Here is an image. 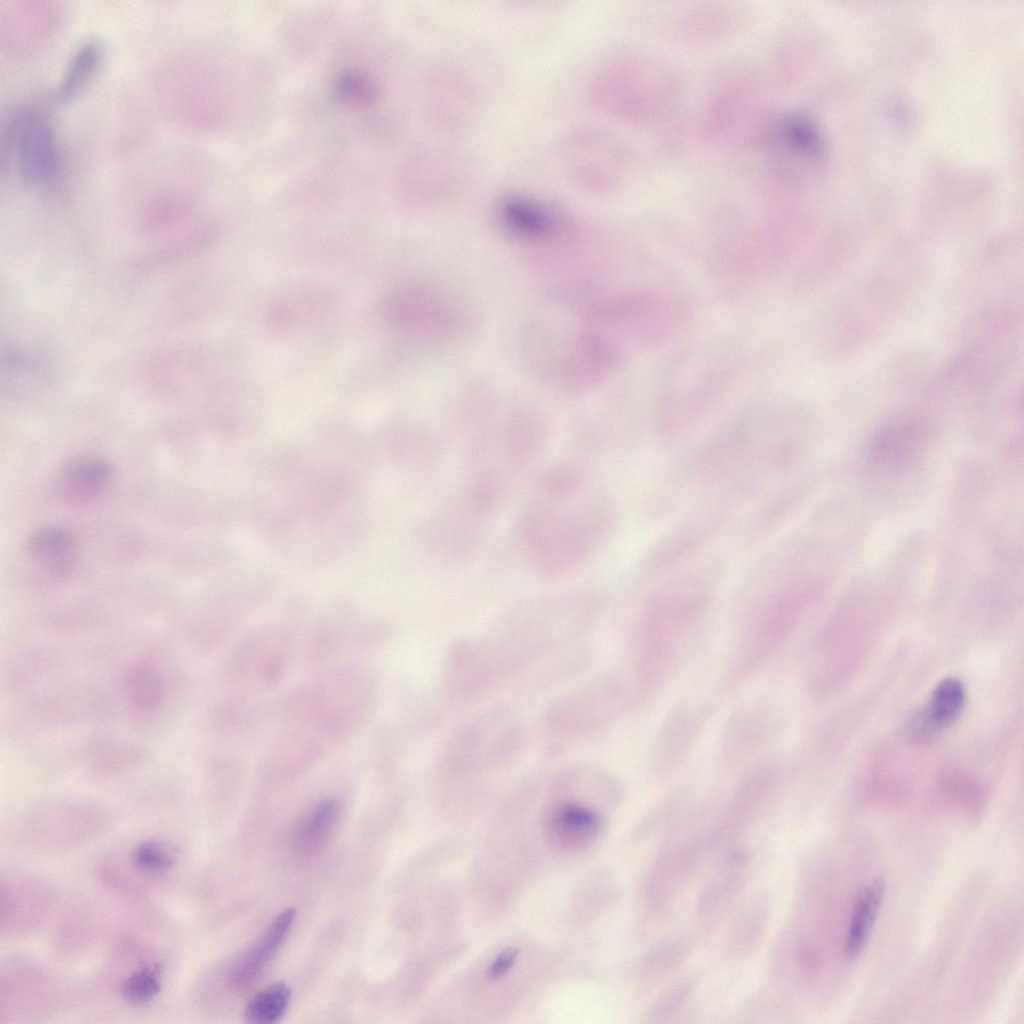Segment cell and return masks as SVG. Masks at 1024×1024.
Masks as SVG:
<instances>
[{
	"label": "cell",
	"instance_id": "6da1fadb",
	"mask_svg": "<svg viewBox=\"0 0 1024 1024\" xmlns=\"http://www.w3.org/2000/svg\"><path fill=\"white\" fill-rule=\"evenodd\" d=\"M585 311L587 323L626 354L670 340L685 323L688 305L677 291L640 285L593 296Z\"/></svg>",
	"mask_w": 1024,
	"mask_h": 1024
},
{
	"label": "cell",
	"instance_id": "7a4b0ae2",
	"mask_svg": "<svg viewBox=\"0 0 1024 1024\" xmlns=\"http://www.w3.org/2000/svg\"><path fill=\"white\" fill-rule=\"evenodd\" d=\"M792 249L789 232L776 220L729 232L709 248L710 281L723 299H742L776 277Z\"/></svg>",
	"mask_w": 1024,
	"mask_h": 1024
},
{
	"label": "cell",
	"instance_id": "3957f363",
	"mask_svg": "<svg viewBox=\"0 0 1024 1024\" xmlns=\"http://www.w3.org/2000/svg\"><path fill=\"white\" fill-rule=\"evenodd\" d=\"M673 71L659 60L617 52L603 58L590 79V96L602 111L626 121L663 112L676 93Z\"/></svg>",
	"mask_w": 1024,
	"mask_h": 1024
},
{
	"label": "cell",
	"instance_id": "277c9868",
	"mask_svg": "<svg viewBox=\"0 0 1024 1024\" xmlns=\"http://www.w3.org/2000/svg\"><path fill=\"white\" fill-rule=\"evenodd\" d=\"M735 350L725 343L685 349L667 366L659 382V404L665 413H694L716 401L738 371Z\"/></svg>",
	"mask_w": 1024,
	"mask_h": 1024
},
{
	"label": "cell",
	"instance_id": "5b68a950",
	"mask_svg": "<svg viewBox=\"0 0 1024 1024\" xmlns=\"http://www.w3.org/2000/svg\"><path fill=\"white\" fill-rule=\"evenodd\" d=\"M2 167L13 163L22 181L48 190L60 182L63 156L55 125L42 109L24 105L10 111L2 124Z\"/></svg>",
	"mask_w": 1024,
	"mask_h": 1024
},
{
	"label": "cell",
	"instance_id": "8992f818",
	"mask_svg": "<svg viewBox=\"0 0 1024 1024\" xmlns=\"http://www.w3.org/2000/svg\"><path fill=\"white\" fill-rule=\"evenodd\" d=\"M556 152L562 173L586 193L614 192L629 173L630 158L625 145L598 128L583 126L567 131Z\"/></svg>",
	"mask_w": 1024,
	"mask_h": 1024
},
{
	"label": "cell",
	"instance_id": "52a82bcc",
	"mask_svg": "<svg viewBox=\"0 0 1024 1024\" xmlns=\"http://www.w3.org/2000/svg\"><path fill=\"white\" fill-rule=\"evenodd\" d=\"M65 8L54 0H2L0 47L14 61L37 55L61 30Z\"/></svg>",
	"mask_w": 1024,
	"mask_h": 1024
},
{
	"label": "cell",
	"instance_id": "ba28073f",
	"mask_svg": "<svg viewBox=\"0 0 1024 1024\" xmlns=\"http://www.w3.org/2000/svg\"><path fill=\"white\" fill-rule=\"evenodd\" d=\"M493 214L506 236L526 245L557 244L572 232V221L566 213L526 192L501 194L494 203Z\"/></svg>",
	"mask_w": 1024,
	"mask_h": 1024
},
{
	"label": "cell",
	"instance_id": "9c48e42d",
	"mask_svg": "<svg viewBox=\"0 0 1024 1024\" xmlns=\"http://www.w3.org/2000/svg\"><path fill=\"white\" fill-rule=\"evenodd\" d=\"M765 163L775 180L789 181L801 176L821 157L822 146L816 129L805 119L783 116L768 119L759 135Z\"/></svg>",
	"mask_w": 1024,
	"mask_h": 1024
},
{
	"label": "cell",
	"instance_id": "30bf717a",
	"mask_svg": "<svg viewBox=\"0 0 1024 1024\" xmlns=\"http://www.w3.org/2000/svg\"><path fill=\"white\" fill-rule=\"evenodd\" d=\"M105 820L95 807H53L31 814L23 823L21 841L44 851L71 849L100 833Z\"/></svg>",
	"mask_w": 1024,
	"mask_h": 1024
},
{
	"label": "cell",
	"instance_id": "8fae6325",
	"mask_svg": "<svg viewBox=\"0 0 1024 1024\" xmlns=\"http://www.w3.org/2000/svg\"><path fill=\"white\" fill-rule=\"evenodd\" d=\"M478 89L458 65L444 62L433 73L430 105L434 118L448 131L469 127L479 111Z\"/></svg>",
	"mask_w": 1024,
	"mask_h": 1024
},
{
	"label": "cell",
	"instance_id": "7c38bea8",
	"mask_svg": "<svg viewBox=\"0 0 1024 1024\" xmlns=\"http://www.w3.org/2000/svg\"><path fill=\"white\" fill-rule=\"evenodd\" d=\"M776 733L774 713L760 705H747L727 719L720 736L723 762L737 767L754 759Z\"/></svg>",
	"mask_w": 1024,
	"mask_h": 1024
},
{
	"label": "cell",
	"instance_id": "4fadbf2b",
	"mask_svg": "<svg viewBox=\"0 0 1024 1024\" xmlns=\"http://www.w3.org/2000/svg\"><path fill=\"white\" fill-rule=\"evenodd\" d=\"M707 714V707L696 703L679 704L667 714L653 745L656 772L667 775L678 769L694 747Z\"/></svg>",
	"mask_w": 1024,
	"mask_h": 1024
},
{
	"label": "cell",
	"instance_id": "5bb4252c",
	"mask_svg": "<svg viewBox=\"0 0 1024 1024\" xmlns=\"http://www.w3.org/2000/svg\"><path fill=\"white\" fill-rule=\"evenodd\" d=\"M51 889L26 877H8L1 881V930L8 936L25 934L49 912L53 904Z\"/></svg>",
	"mask_w": 1024,
	"mask_h": 1024
},
{
	"label": "cell",
	"instance_id": "9a60e30c",
	"mask_svg": "<svg viewBox=\"0 0 1024 1024\" xmlns=\"http://www.w3.org/2000/svg\"><path fill=\"white\" fill-rule=\"evenodd\" d=\"M113 479L111 463L98 454L85 453L67 460L56 477V490L62 500L73 506L98 501Z\"/></svg>",
	"mask_w": 1024,
	"mask_h": 1024
},
{
	"label": "cell",
	"instance_id": "2e32d148",
	"mask_svg": "<svg viewBox=\"0 0 1024 1024\" xmlns=\"http://www.w3.org/2000/svg\"><path fill=\"white\" fill-rule=\"evenodd\" d=\"M295 915V909L290 907L273 919L259 939L231 967V986L245 989L258 979L285 942Z\"/></svg>",
	"mask_w": 1024,
	"mask_h": 1024
},
{
	"label": "cell",
	"instance_id": "e0dca14e",
	"mask_svg": "<svg viewBox=\"0 0 1024 1024\" xmlns=\"http://www.w3.org/2000/svg\"><path fill=\"white\" fill-rule=\"evenodd\" d=\"M600 814L581 803L569 802L556 807L546 821V832L552 844L565 850L588 846L601 829Z\"/></svg>",
	"mask_w": 1024,
	"mask_h": 1024
},
{
	"label": "cell",
	"instance_id": "ac0fdd59",
	"mask_svg": "<svg viewBox=\"0 0 1024 1024\" xmlns=\"http://www.w3.org/2000/svg\"><path fill=\"white\" fill-rule=\"evenodd\" d=\"M28 552L33 562L46 573L67 576L77 562L78 540L67 528L46 526L30 536Z\"/></svg>",
	"mask_w": 1024,
	"mask_h": 1024
},
{
	"label": "cell",
	"instance_id": "d6986e66",
	"mask_svg": "<svg viewBox=\"0 0 1024 1024\" xmlns=\"http://www.w3.org/2000/svg\"><path fill=\"white\" fill-rule=\"evenodd\" d=\"M105 48L101 40L89 37L81 41L69 55L63 72L53 90L58 102H70L95 80L104 61Z\"/></svg>",
	"mask_w": 1024,
	"mask_h": 1024
},
{
	"label": "cell",
	"instance_id": "ffe728a7",
	"mask_svg": "<svg viewBox=\"0 0 1024 1024\" xmlns=\"http://www.w3.org/2000/svg\"><path fill=\"white\" fill-rule=\"evenodd\" d=\"M965 704V689L962 682L949 677L937 684L929 702L919 714L914 725L916 736L931 737L953 724L960 716Z\"/></svg>",
	"mask_w": 1024,
	"mask_h": 1024
},
{
	"label": "cell",
	"instance_id": "44dd1931",
	"mask_svg": "<svg viewBox=\"0 0 1024 1024\" xmlns=\"http://www.w3.org/2000/svg\"><path fill=\"white\" fill-rule=\"evenodd\" d=\"M340 816V804L325 797L312 805L300 819L293 837V848L300 856H312L328 841Z\"/></svg>",
	"mask_w": 1024,
	"mask_h": 1024
},
{
	"label": "cell",
	"instance_id": "7402d4cb",
	"mask_svg": "<svg viewBox=\"0 0 1024 1024\" xmlns=\"http://www.w3.org/2000/svg\"><path fill=\"white\" fill-rule=\"evenodd\" d=\"M885 892L882 880H875L858 896L850 919L845 941V952L849 957H857L867 943Z\"/></svg>",
	"mask_w": 1024,
	"mask_h": 1024
},
{
	"label": "cell",
	"instance_id": "603a6c76",
	"mask_svg": "<svg viewBox=\"0 0 1024 1024\" xmlns=\"http://www.w3.org/2000/svg\"><path fill=\"white\" fill-rule=\"evenodd\" d=\"M176 862L174 849L164 841L146 840L128 854V871L137 879H158L169 872Z\"/></svg>",
	"mask_w": 1024,
	"mask_h": 1024
},
{
	"label": "cell",
	"instance_id": "cb8c5ba5",
	"mask_svg": "<svg viewBox=\"0 0 1024 1024\" xmlns=\"http://www.w3.org/2000/svg\"><path fill=\"white\" fill-rule=\"evenodd\" d=\"M291 990L284 982H275L254 995L245 1009V1019L254 1024L277 1022L285 1013Z\"/></svg>",
	"mask_w": 1024,
	"mask_h": 1024
},
{
	"label": "cell",
	"instance_id": "d4e9b609",
	"mask_svg": "<svg viewBox=\"0 0 1024 1024\" xmlns=\"http://www.w3.org/2000/svg\"><path fill=\"white\" fill-rule=\"evenodd\" d=\"M161 973L157 966L145 965L131 972L121 985L122 998L132 1005L153 1000L161 989Z\"/></svg>",
	"mask_w": 1024,
	"mask_h": 1024
},
{
	"label": "cell",
	"instance_id": "484cf974",
	"mask_svg": "<svg viewBox=\"0 0 1024 1024\" xmlns=\"http://www.w3.org/2000/svg\"><path fill=\"white\" fill-rule=\"evenodd\" d=\"M127 684L133 701L140 709L154 706L162 690L159 676L149 666L136 668Z\"/></svg>",
	"mask_w": 1024,
	"mask_h": 1024
},
{
	"label": "cell",
	"instance_id": "4316f807",
	"mask_svg": "<svg viewBox=\"0 0 1024 1024\" xmlns=\"http://www.w3.org/2000/svg\"><path fill=\"white\" fill-rule=\"evenodd\" d=\"M534 424L529 421L519 422L511 431V449L519 458L530 456L538 445V429Z\"/></svg>",
	"mask_w": 1024,
	"mask_h": 1024
},
{
	"label": "cell",
	"instance_id": "83f0119b",
	"mask_svg": "<svg viewBox=\"0 0 1024 1024\" xmlns=\"http://www.w3.org/2000/svg\"><path fill=\"white\" fill-rule=\"evenodd\" d=\"M578 478V473L575 469L562 467L557 471L551 472L546 482L552 492L562 493L573 489L578 482Z\"/></svg>",
	"mask_w": 1024,
	"mask_h": 1024
},
{
	"label": "cell",
	"instance_id": "f1b7e54d",
	"mask_svg": "<svg viewBox=\"0 0 1024 1024\" xmlns=\"http://www.w3.org/2000/svg\"><path fill=\"white\" fill-rule=\"evenodd\" d=\"M517 956L518 950L515 948H507L503 950L492 962L488 970V975L494 979L503 977L513 968Z\"/></svg>",
	"mask_w": 1024,
	"mask_h": 1024
}]
</instances>
